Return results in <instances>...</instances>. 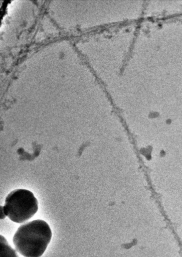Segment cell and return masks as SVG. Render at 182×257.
<instances>
[{
  "instance_id": "6da1fadb",
  "label": "cell",
  "mask_w": 182,
  "mask_h": 257,
  "mask_svg": "<svg viewBox=\"0 0 182 257\" xmlns=\"http://www.w3.org/2000/svg\"><path fill=\"white\" fill-rule=\"evenodd\" d=\"M52 237L48 224L41 219L21 225L13 238L16 250L25 257H40L45 252Z\"/></svg>"
},
{
  "instance_id": "7a4b0ae2",
  "label": "cell",
  "mask_w": 182,
  "mask_h": 257,
  "mask_svg": "<svg viewBox=\"0 0 182 257\" xmlns=\"http://www.w3.org/2000/svg\"><path fill=\"white\" fill-rule=\"evenodd\" d=\"M1 219L8 216L12 221L21 223L32 217L38 210V202L30 190L17 189L11 192L1 207Z\"/></svg>"
},
{
  "instance_id": "3957f363",
  "label": "cell",
  "mask_w": 182,
  "mask_h": 257,
  "mask_svg": "<svg viewBox=\"0 0 182 257\" xmlns=\"http://www.w3.org/2000/svg\"><path fill=\"white\" fill-rule=\"evenodd\" d=\"M1 257H19L16 250L8 242L7 239L2 235L0 236Z\"/></svg>"
}]
</instances>
